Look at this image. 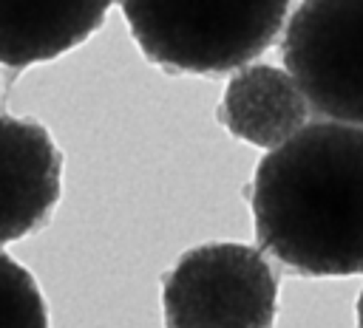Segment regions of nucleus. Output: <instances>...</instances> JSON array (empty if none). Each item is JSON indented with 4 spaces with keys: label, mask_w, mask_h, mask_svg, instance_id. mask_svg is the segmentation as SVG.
Instances as JSON below:
<instances>
[{
    "label": "nucleus",
    "mask_w": 363,
    "mask_h": 328,
    "mask_svg": "<svg viewBox=\"0 0 363 328\" xmlns=\"http://www.w3.org/2000/svg\"><path fill=\"white\" fill-rule=\"evenodd\" d=\"M258 252L301 277L363 274V127L309 122L252 178Z\"/></svg>",
    "instance_id": "nucleus-1"
},
{
    "label": "nucleus",
    "mask_w": 363,
    "mask_h": 328,
    "mask_svg": "<svg viewBox=\"0 0 363 328\" xmlns=\"http://www.w3.org/2000/svg\"><path fill=\"white\" fill-rule=\"evenodd\" d=\"M142 54L170 74H227L261 57L284 28L286 0H128Z\"/></svg>",
    "instance_id": "nucleus-2"
},
{
    "label": "nucleus",
    "mask_w": 363,
    "mask_h": 328,
    "mask_svg": "<svg viewBox=\"0 0 363 328\" xmlns=\"http://www.w3.org/2000/svg\"><path fill=\"white\" fill-rule=\"evenodd\" d=\"M164 328H272L278 274L247 243H204L164 274Z\"/></svg>",
    "instance_id": "nucleus-3"
},
{
    "label": "nucleus",
    "mask_w": 363,
    "mask_h": 328,
    "mask_svg": "<svg viewBox=\"0 0 363 328\" xmlns=\"http://www.w3.org/2000/svg\"><path fill=\"white\" fill-rule=\"evenodd\" d=\"M281 57L323 122L363 127V0H306L289 14Z\"/></svg>",
    "instance_id": "nucleus-4"
},
{
    "label": "nucleus",
    "mask_w": 363,
    "mask_h": 328,
    "mask_svg": "<svg viewBox=\"0 0 363 328\" xmlns=\"http://www.w3.org/2000/svg\"><path fill=\"white\" fill-rule=\"evenodd\" d=\"M62 189V156L34 119L0 116V243L45 226Z\"/></svg>",
    "instance_id": "nucleus-5"
},
{
    "label": "nucleus",
    "mask_w": 363,
    "mask_h": 328,
    "mask_svg": "<svg viewBox=\"0 0 363 328\" xmlns=\"http://www.w3.org/2000/svg\"><path fill=\"white\" fill-rule=\"evenodd\" d=\"M218 119L230 136L278 150L306 124L309 105L286 71L255 62L227 82Z\"/></svg>",
    "instance_id": "nucleus-6"
},
{
    "label": "nucleus",
    "mask_w": 363,
    "mask_h": 328,
    "mask_svg": "<svg viewBox=\"0 0 363 328\" xmlns=\"http://www.w3.org/2000/svg\"><path fill=\"white\" fill-rule=\"evenodd\" d=\"M105 0H11L0 3V65L48 62L85 42L108 14Z\"/></svg>",
    "instance_id": "nucleus-7"
},
{
    "label": "nucleus",
    "mask_w": 363,
    "mask_h": 328,
    "mask_svg": "<svg viewBox=\"0 0 363 328\" xmlns=\"http://www.w3.org/2000/svg\"><path fill=\"white\" fill-rule=\"evenodd\" d=\"M0 328H48L37 280L6 252H0Z\"/></svg>",
    "instance_id": "nucleus-8"
},
{
    "label": "nucleus",
    "mask_w": 363,
    "mask_h": 328,
    "mask_svg": "<svg viewBox=\"0 0 363 328\" xmlns=\"http://www.w3.org/2000/svg\"><path fill=\"white\" fill-rule=\"evenodd\" d=\"M357 328H363V291L357 297Z\"/></svg>",
    "instance_id": "nucleus-9"
}]
</instances>
